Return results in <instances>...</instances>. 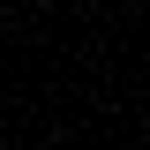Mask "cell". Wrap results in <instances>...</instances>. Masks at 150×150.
<instances>
[{
	"label": "cell",
	"mask_w": 150,
	"mask_h": 150,
	"mask_svg": "<svg viewBox=\"0 0 150 150\" xmlns=\"http://www.w3.org/2000/svg\"><path fill=\"white\" fill-rule=\"evenodd\" d=\"M0 30H8V15H0Z\"/></svg>",
	"instance_id": "obj_1"
}]
</instances>
